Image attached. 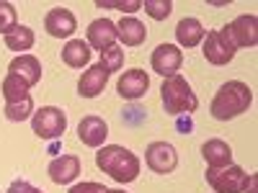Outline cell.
Masks as SVG:
<instances>
[{
	"instance_id": "28",
	"label": "cell",
	"mask_w": 258,
	"mask_h": 193,
	"mask_svg": "<svg viewBox=\"0 0 258 193\" xmlns=\"http://www.w3.org/2000/svg\"><path fill=\"white\" fill-rule=\"evenodd\" d=\"M6 193H44V190H39V188H34L29 180L18 178V180H13V183L8 185V190H6Z\"/></svg>"
},
{
	"instance_id": "29",
	"label": "cell",
	"mask_w": 258,
	"mask_h": 193,
	"mask_svg": "<svg viewBox=\"0 0 258 193\" xmlns=\"http://www.w3.org/2000/svg\"><path fill=\"white\" fill-rule=\"evenodd\" d=\"M106 190H109V188H103L101 183H78L68 193H106Z\"/></svg>"
},
{
	"instance_id": "30",
	"label": "cell",
	"mask_w": 258,
	"mask_h": 193,
	"mask_svg": "<svg viewBox=\"0 0 258 193\" xmlns=\"http://www.w3.org/2000/svg\"><path fill=\"white\" fill-rule=\"evenodd\" d=\"M106 193H124V190H106Z\"/></svg>"
},
{
	"instance_id": "12",
	"label": "cell",
	"mask_w": 258,
	"mask_h": 193,
	"mask_svg": "<svg viewBox=\"0 0 258 193\" xmlns=\"http://www.w3.org/2000/svg\"><path fill=\"white\" fill-rule=\"evenodd\" d=\"M109 77H111L109 70H106L101 62H98V64H91V67L85 70V72L80 75V80H78V93H80L83 98H96V95L103 93Z\"/></svg>"
},
{
	"instance_id": "14",
	"label": "cell",
	"mask_w": 258,
	"mask_h": 193,
	"mask_svg": "<svg viewBox=\"0 0 258 193\" xmlns=\"http://www.w3.org/2000/svg\"><path fill=\"white\" fill-rule=\"evenodd\" d=\"M44 29L49 36L64 39V36H73V31L78 29V21H75L73 11H68V8H52L44 16Z\"/></svg>"
},
{
	"instance_id": "15",
	"label": "cell",
	"mask_w": 258,
	"mask_h": 193,
	"mask_svg": "<svg viewBox=\"0 0 258 193\" xmlns=\"http://www.w3.org/2000/svg\"><path fill=\"white\" fill-rule=\"evenodd\" d=\"M47 173L52 178V183L57 185H68L73 183L78 175H80V157L75 155H62V157H54L47 167Z\"/></svg>"
},
{
	"instance_id": "13",
	"label": "cell",
	"mask_w": 258,
	"mask_h": 193,
	"mask_svg": "<svg viewBox=\"0 0 258 193\" xmlns=\"http://www.w3.org/2000/svg\"><path fill=\"white\" fill-rule=\"evenodd\" d=\"M106 137H109V126L101 116H83L80 124H78V139L85 144V147H103Z\"/></svg>"
},
{
	"instance_id": "1",
	"label": "cell",
	"mask_w": 258,
	"mask_h": 193,
	"mask_svg": "<svg viewBox=\"0 0 258 193\" xmlns=\"http://www.w3.org/2000/svg\"><path fill=\"white\" fill-rule=\"evenodd\" d=\"M96 165H98V170H103L106 175L114 178L121 185L137 180V175H140V157L132 152V149H126L121 144H103V147H98Z\"/></svg>"
},
{
	"instance_id": "8",
	"label": "cell",
	"mask_w": 258,
	"mask_h": 193,
	"mask_svg": "<svg viewBox=\"0 0 258 193\" xmlns=\"http://www.w3.org/2000/svg\"><path fill=\"white\" fill-rule=\"evenodd\" d=\"M150 64H153V70L163 77H173L178 75L181 64H183V54L176 44H160L155 47L153 57H150Z\"/></svg>"
},
{
	"instance_id": "25",
	"label": "cell",
	"mask_w": 258,
	"mask_h": 193,
	"mask_svg": "<svg viewBox=\"0 0 258 193\" xmlns=\"http://www.w3.org/2000/svg\"><path fill=\"white\" fill-rule=\"evenodd\" d=\"M101 64L109 70V75L111 72H119L124 67V49L121 47H111V49L101 52Z\"/></svg>"
},
{
	"instance_id": "20",
	"label": "cell",
	"mask_w": 258,
	"mask_h": 193,
	"mask_svg": "<svg viewBox=\"0 0 258 193\" xmlns=\"http://www.w3.org/2000/svg\"><path fill=\"white\" fill-rule=\"evenodd\" d=\"M62 62L68 64V67H85V64L91 62V47L88 41L83 39H70L68 44L62 47Z\"/></svg>"
},
{
	"instance_id": "7",
	"label": "cell",
	"mask_w": 258,
	"mask_h": 193,
	"mask_svg": "<svg viewBox=\"0 0 258 193\" xmlns=\"http://www.w3.org/2000/svg\"><path fill=\"white\" fill-rule=\"evenodd\" d=\"M145 162H147V167L153 170V173H158V175L173 173L176 165H178L176 147L168 144V142H153V144L147 147V152H145Z\"/></svg>"
},
{
	"instance_id": "27",
	"label": "cell",
	"mask_w": 258,
	"mask_h": 193,
	"mask_svg": "<svg viewBox=\"0 0 258 193\" xmlns=\"http://www.w3.org/2000/svg\"><path fill=\"white\" fill-rule=\"evenodd\" d=\"M98 8H119V11H124V13H135V11H140L142 8V0H114V3H109V0H98L96 3Z\"/></svg>"
},
{
	"instance_id": "17",
	"label": "cell",
	"mask_w": 258,
	"mask_h": 193,
	"mask_svg": "<svg viewBox=\"0 0 258 193\" xmlns=\"http://www.w3.org/2000/svg\"><path fill=\"white\" fill-rule=\"evenodd\" d=\"M202 157L207 160V167H227L232 165V147L222 139H209L202 144Z\"/></svg>"
},
{
	"instance_id": "26",
	"label": "cell",
	"mask_w": 258,
	"mask_h": 193,
	"mask_svg": "<svg viewBox=\"0 0 258 193\" xmlns=\"http://www.w3.org/2000/svg\"><path fill=\"white\" fill-rule=\"evenodd\" d=\"M18 26V21H16V8L13 3H6V0H0V34H11L13 29Z\"/></svg>"
},
{
	"instance_id": "9",
	"label": "cell",
	"mask_w": 258,
	"mask_h": 193,
	"mask_svg": "<svg viewBox=\"0 0 258 193\" xmlns=\"http://www.w3.org/2000/svg\"><path fill=\"white\" fill-rule=\"evenodd\" d=\"M227 34L232 39L235 47H255L258 44V18L253 13H243L227 24Z\"/></svg>"
},
{
	"instance_id": "23",
	"label": "cell",
	"mask_w": 258,
	"mask_h": 193,
	"mask_svg": "<svg viewBox=\"0 0 258 193\" xmlns=\"http://www.w3.org/2000/svg\"><path fill=\"white\" fill-rule=\"evenodd\" d=\"M31 111H34L31 95L24 98V101H16V103H6V109H3V114H6L8 121H26L31 116Z\"/></svg>"
},
{
	"instance_id": "21",
	"label": "cell",
	"mask_w": 258,
	"mask_h": 193,
	"mask_svg": "<svg viewBox=\"0 0 258 193\" xmlns=\"http://www.w3.org/2000/svg\"><path fill=\"white\" fill-rule=\"evenodd\" d=\"M3 41H6V49L18 52V54H29V49L34 47L36 36H34V31H31L29 26L18 24L11 34H6V36H3Z\"/></svg>"
},
{
	"instance_id": "6",
	"label": "cell",
	"mask_w": 258,
	"mask_h": 193,
	"mask_svg": "<svg viewBox=\"0 0 258 193\" xmlns=\"http://www.w3.org/2000/svg\"><path fill=\"white\" fill-rule=\"evenodd\" d=\"M250 175L238 165H227V167H207V183L212 185L214 193H243L248 190Z\"/></svg>"
},
{
	"instance_id": "24",
	"label": "cell",
	"mask_w": 258,
	"mask_h": 193,
	"mask_svg": "<svg viewBox=\"0 0 258 193\" xmlns=\"http://www.w3.org/2000/svg\"><path fill=\"white\" fill-rule=\"evenodd\" d=\"M142 8L150 18L165 21L170 16V11H173V3H170V0H142Z\"/></svg>"
},
{
	"instance_id": "11",
	"label": "cell",
	"mask_w": 258,
	"mask_h": 193,
	"mask_svg": "<svg viewBox=\"0 0 258 193\" xmlns=\"http://www.w3.org/2000/svg\"><path fill=\"white\" fill-rule=\"evenodd\" d=\"M147 88H150V77H147V72L140 70V67L126 70V72L119 77V82H116V90H119V95H121L124 101H140V98L147 93Z\"/></svg>"
},
{
	"instance_id": "18",
	"label": "cell",
	"mask_w": 258,
	"mask_h": 193,
	"mask_svg": "<svg viewBox=\"0 0 258 193\" xmlns=\"http://www.w3.org/2000/svg\"><path fill=\"white\" fill-rule=\"evenodd\" d=\"M116 34H119L124 47H140V44H145V39H147L145 24L137 21V18H132V16L119 21V24H116Z\"/></svg>"
},
{
	"instance_id": "22",
	"label": "cell",
	"mask_w": 258,
	"mask_h": 193,
	"mask_svg": "<svg viewBox=\"0 0 258 193\" xmlns=\"http://www.w3.org/2000/svg\"><path fill=\"white\" fill-rule=\"evenodd\" d=\"M29 85H26V80H21L18 75H6V80H3V98H6V103H16V101H24V98H29Z\"/></svg>"
},
{
	"instance_id": "3",
	"label": "cell",
	"mask_w": 258,
	"mask_h": 193,
	"mask_svg": "<svg viewBox=\"0 0 258 193\" xmlns=\"http://www.w3.org/2000/svg\"><path fill=\"white\" fill-rule=\"evenodd\" d=\"M160 101L165 106V111L170 116H191L199 106V98L194 95L191 85L186 82V77L173 75V77H165L160 85Z\"/></svg>"
},
{
	"instance_id": "10",
	"label": "cell",
	"mask_w": 258,
	"mask_h": 193,
	"mask_svg": "<svg viewBox=\"0 0 258 193\" xmlns=\"http://www.w3.org/2000/svg\"><path fill=\"white\" fill-rule=\"evenodd\" d=\"M85 34H88V47L98 49V52H106V49H111L116 47V24L109 18H96L91 21V26L85 29Z\"/></svg>"
},
{
	"instance_id": "2",
	"label": "cell",
	"mask_w": 258,
	"mask_h": 193,
	"mask_svg": "<svg viewBox=\"0 0 258 193\" xmlns=\"http://www.w3.org/2000/svg\"><path fill=\"white\" fill-rule=\"evenodd\" d=\"M250 103H253V90L240 80H230L214 93L209 111L217 121H230L235 116L245 114L250 109Z\"/></svg>"
},
{
	"instance_id": "16",
	"label": "cell",
	"mask_w": 258,
	"mask_h": 193,
	"mask_svg": "<svg viewBox=\"0 0 258 193\" xmlns=\"http://www.w3.org/2000/svg\"><path fill=\"white\" fill-rule=\"evenodd\" d=\"M8 72L11 75H18L21 80H26L29 88L41 80V62L34 57V54H18L11 64H8Z\"/></svg>"
},
{
	"instance_id": "4",
	"label": "cell",
	"mask_w": 258,
	"mask_h": 193,
	"mask_svg": "<svg viewBox=\"0 0 258 193\" xmlns=\"http://www.w3.org/2000/svg\"><path fill=\"white\" fill-rule=\"evenodd\" d=\"M235 52H238V47L232 44V39L227 34V26L212 29L202 39V54H204V59L209 64H214V67H225V64H230Z\"/></svg>"
},
{
	"instance_id": "5",
	"label": "cell",
	"mask_w": 258,
	"mask_h": 193,
	"mask_svg": "<svg viewBox=\"0 0 258 193\" xmlns=\"http://www.w3.org/2000/svg\"><path fill=\"white\" fill-rule=\"evenodd\" d=\"M31 129H34L36 137L54 142L64 134V129H68V116H64V111L57 109V106H41V109L34 111V116H31Z\"/></svg>"
},
{
	"instance_id": "19",
	"label": "cell",
	"mask_w": 258,
	"mask_h": 193,
	"mask_svg": "<svg viewBox=\"0 0 258 193\" xmlns=\"http://www.w3.org/2000/svg\"><path fill=\"white\" fill-rule=\"evenodd\" d=\"M204 26H202V21L199 18H181L178 21V26H176V39H178V44L181 47H197L202 44V39H204Z\"/></svg>"
}]
</instances>
